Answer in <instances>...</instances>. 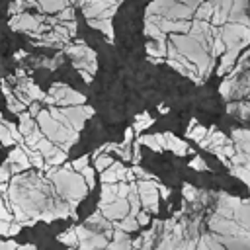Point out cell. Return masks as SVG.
Wrapping results in <instances>:
<instances>
[{
	"instance_id": "cell-1",
	"label": "cell",
	"mask_w": 250,
	"mask_h": 250,
	"mask_svg": "<svg viewBox=\"0 0 250 250\" xmlns=\"http://www.w3.org/2000/svg\"><path fill=\"white\" fill-rule=\"evenodd\" d=\"M102 215H105L107 219H125L129 215V203L127 199H115L111 205H105V207H100Z\"/></svg>"
},
{
	"instance_id": "cell-2",
	"label": "cell",
	"mask_w": 250,
	"mask_h": 250,
	"mask_svg": "<svg viewBox=\"0 0 250 250\" xmlns=\"http://www.w3.org/2000/svg\"><path fill=\"white\" fill-rule=\"evenodd\" d=\"M230 8H232L230 2H221V4L215 6L213 16H211V23H213V27L223 25V23L227 21V18H229V10H230Z\"/></svg>"
},
{
	"instance_id": "cell-3",
	"label": "cell",
	"mask_w": 250,
	"mask_h": 250,
	"mask_svg": "<svg viewBox=\"0 0 250 250\" xmlns=\"http://www.w3.org/2000/svg\"><path fill=\"white\" fill-rule=\"evenodd\" d=\"M164 141H166V148H170L174 154H186L188 152V143L180 141L172 133H164Z\"/></svg>"
},
{
	"instance_id": "cell-4",
	"label": "cell",
	"mask_w": 250,
	"mask_h": 250,
	"mask_svg": "<svg viewBox=\"0 0 250 250\" xmlns=\"http://www.w3.org/2000/svg\"><path fill=\"white\" fill-rule=\"evenodd\" d=\"M8 162L10 164H16V166H20L21 170H25V168H29L31 164H29V158H27V154L20 148V146H16L14 150H12V154L8 156Z\"/></svg>"
},
{
	"instance_id": "cell-5",
	"label": "cell",
	"mask_w": 250,
	"mask_h": 250,
	"mask_svg": "<svg viewBox=\"0 0 250 250\" xmlns=\"http://www.w3.org/2000/svg\"><path fill=\"white\" fill-rule=\"evenodd\" d=\"M238 57V49H229L225 55H223V61H221V66H219V74H225L232 68V62L236 61Z\"/></svg>"
},
{
	"instance_id": "cell-6",
	"label": "cell",
	"mask_w": 250,
	"mask_h": 250,
	"mask_svg": "<svg viewBox=\"0 0 250 250\" xmlns=\"http://www.w3.org/2000/svg\"><path fill=\"white\" fill-rule=\"evenodd\" d=\"M146 53H148V57H152L154 61H158L160 57H164V55H166V43L148 41V43H146Z\"/></svg>"
},
{
	"instance_id": "cell-7",
	"label": "cell",
	"mask_w": 250,
	"mask_h": 250,
	"mask_svg": "<svg viewBox=\"0 0 250 250\" xmlns=\"http://www.w3.org/2000/svg\"><path fill=\"white\" fill-rule=\"evenodd\" d=\"M33 129H35V123H33L31 115L29 113H21L20 115V133H21V137L25 139L27 135L33 133Z\"/></svg>"
},
{
	"instance_id": "cell-8",
	"label": "cell",
	"mask_w": 250,
	"mask_h": 250,
	"mask_svg": "<svg viewBox=\"0 0 250 250\" xmlns=\"http://www.w3.org/2000/svg\"><path fill=\"white\" fill-rule=\"evenodd\" d=\"M88 23H90L92 27H96V29H102V31L107 35V39H109V41L113 39V27H111V20H88Z\"/></svg>"
},
{
	"instance_id": "cell-9",
	"label": "cell",
	"mask_w": 250,
	"mask_h": 250,
	"mask_svg": "<svg viewBox=\"0 0 250 250\" xmlns=\"http://www.w3.org/2000/svg\"><path fill=\"white\" fill-rule=\"evenodd\" d=\"M23 94H27V98L33 100V102H41V100H45V96H47V94H45L41 88H37L33 82H27V84H25Z\"/></svg>"
},
{
	"instance_id": "cell-10",
	"label": "cell",
	"mask_w": 250,
	"mask_h": 250,
	"mask_svg": "<svg viewBox=\"0 0 250 250\" xmlns=\"http://www.w3.org/2000/svg\"><path fill=\"white\" fill-rule=\"evenodd\" d=\"M205 135H207V129H205L203 125H197L195 121H191L189 129H188V137H189V139H195L197 143H201V141L205 139Z\"/></svg>"
},
{
	"instance_id": "cell-11",
	"label": "cell",
	"mask_w": 250,
	"mask_h": 250,
	"mask_svg": "<svg viewBox=\"0 0 250 250\" xmlns=\"http://www.w3.org/2000/svg\"><path fill=\"white\" fill-rule=\"evenodd\" d=\"M152 121H154V119H152L146 111H143V113L137 115V119H135V123H133L131 129H133V131H143V129H146L148 125H152Z\"/></svg>"
},
{
	"instance_id": "cell-12",
	"label": "cell",
	"mask_w": 250,
	"mask_h": 250,
	"mask_svg": "<svg viewBox=\"0 0 250 250\" xmlns=\"http://www.w3.org/2000/svg\"><path fill=\"white\" fill-rule=\"evenodd\" d=\"M145 31H146V35L152 39V41H156V43H164V33L158 29V25H154V23H150V21H146V25H145Z\"/></svg>"
},
{
	"instance_id": "cell-13",
	"label": "cell",
	"mask_w": 250,
	"mask_h": 250,
	"mask_svg": "<svg viewBox=\"0 0 250 250\" xmlns=\"http://www.w3.org/2000/svg\"><path fill=\"white\" fill-rule=\"evenodd\" d=\"M59 242H62V244H66V246H76V244H78V238H76L74 229H70V230L59 234Z\"/></svg>"
},
{
	"instance_id": "cell-14",
	"label": "cell",
	"mask_w": 250,
	"mask_h": 250,
	"mask_svg": "<svg viewBox=\"0 0 250 250\" xmlns=\"http://www.w3.org/2000/svg\"><path fill=\"white\" fill-rule=\"evenodd\" d=\"M66 160V152H62L61 148H55V152L47 158V166H55V164H61Z\"/></svg>"
},
{
	"instance_id": "cell-15",
	"label": "cell",
	"mask_w": 250,
	"mask_h": 250,
	"mask_svg": "<svg viewBox=\"0 0 250 250\" xmlns=\"http://www.w3.org/2000/svg\"><path fill=\"white\" fill-rule=\"evenodd\" d=\"M37 6L43 8V10H49V12H57V10L68 8L70 4H66V2H41V4H37Z\"/></svg>"
},
{
	"instance_id": "cell-16",
	"label": "cell",
	"mask_w": 250,
	"mask_h": 250,
	"mask_svg": "<svg viewBox=\"0 0 250 250\" xmlns=\"http://www.w3.org/2000/svg\"><path fill=\"white\" fill-rule=\"evenodd\" d=\"M139 143H143V145H146L148 148H152V150H156V152H160V150H162L154 135H145V137H141V139H139Z\"/></svg>"
},
{
	"instance_id": "cell-17",
	"label": "cell",
	"mask_w": 250,
	"mask_h": 250,
	"mask_svg": "<svg viewBox=\"0 0 250 250\" xmlns=\"http://www.w3.org/2000/svg\"><path fill=\"white\" fill-rule=\"evenodd\" d=\"M111 164H113V160H111L109 156H98L94 166H96V170H98V172H105V170H107Z\"/></svg>"
},
{
	"instance_id": "cell-18",
	"label": "cell",
	"mask_w": 250,
	"mask_h": 250,
	"mask_svg": "<svg viewBox=\"0 0 250 250\" xmlns=\"http://www.w3.org/2000/svg\"><path fill=\"white\" fill-rule=\"evenodd\" d=\"M225 49H227V47H225L223 39H221V37L217 35V37H215V41H213V51H211V59H213V57H219V55H225Z\"/></svg>"
},
{
	"instance_id": "cell-19",
	"label": "cell",
	"mask_w": 250,
	"mask_h": 250,
	"mask_svg": "<svg viewBox=\"0 0 250 250\" xmlns=\"http://www.w3.org/2000/svg\"><path fill=\"white\" fill-rule=\"evenodd\" d=\"M82 178H84V184H88V188H94V184H96V178H94V168H90V166H86L82 172Z\"/></svg>"
},
{
	"instance_id": "cell-20",
	"label": "cell",
	"mask_w": 250,
	"mask_h": 250,
	"mask_svg": "<svg viewBox=\"0 0 250 250\" xmlns=\"http://www.w3.org/2000/svg\"><path fill=\"white\" fill-rule=\"evenodd\" d=\"M86 166H88V156H80L78 160H74V162H72V168H74V170H78V172H82Z\"/></svg>"
},
{
	"instance_id": "cell-21",
	"label": "cell",
	"mask_w": 250,
	"mask_h": 250,
	"mask_svg": "<svg viewBox=\"0 0 250 250\" xmlns=\"http://www.w3.org/2000/svg\"><path fill=\"white\" fill-rule=\"evenodd\" d=\"M182 191H184V195H186L188 199H195V195H197V189H195L193 186H189V184H186V186L182 188Z\"/></svg>"
},
{
	"instance_id": "cell-22",
	"label": "cell",
	"mask_w": 250,
	"mask_h": 250,
	"mask_svg": "<svg viewBox=\"0 0 250 250\" xmlns=\"http://www.w3.org/2000/svg\"><path fill=\"white\" fill-rule=\"evenodd\" d=\"M59 20H62V21L72 20V21H74V12H72V8H70V6H68V8H64V12H61V14H59Z\"/></svg>"
},
{
	"instance_id": "cell-23",
	"label": "cell",
	"mask_w": 250,
	"mask_h": 250,
	"mask_svg": "<svg viewBox=\"0 0 250 250\" xmlns=\"http://www.w3.org/2000/svg\"><path fill=\"white\" fill-rule=\"evenodd\" d=\"M113 242H129L127 232H123V230H115V232H113Z\"/></svg>"
},
{
	"instance_id": "cell-24",
	"label": "cell",
	"mask_w": 250,
	"mask_h": 250,
	"mask_svg": "<svg viewBox=\"0 0 250 250\" xmlns=\"http://www.w3.org/2000/svg\"><path fill=\"white\" fill-rule=\"evenodd\" d=\"M189 166H191V168H195V170H205V168H207V166H205V162H203L199 156H195V158L189 162Z\"/></svg>"
},
{
	"instance_id": "cell-25",
	"label": "cell",
	"mask_w": 250,
	"mask_h": 250,
	"mask_svg": "<svg viewBox=\"0 0 250 250\" xmlns=\"http://www.w3.org/2000/svg\"><path fill=\"white\" fill-rule=\"evenodd\" d=\"M20 230H21V225H20V223H16V225H10V229H8V236H16Z\"/></svg>"
},
{
	"instance_id": "cell-26",
	"label": "cell",
	"mask_w": 250,
	"mask_h": 250,
	"mask_svg": "<svg viewBox=\"0 0 250 250\" xmlns=\"http://www.w3.org/2000/svg\"><path fill=\"white\" fill-rule=\"evenodd\" d=\"M135 219H137V223H139V225H148V221H150L146 213H139Z\"/></svg>"
},
{
	"instance_id": "cell-27",
	"label": "cell",
	"mask_w": 250,
	"mask_h": 250,
	"mask_svg": "<svg viewBox=\"0 0 250 250\" xmlns=\"http://www.w3.org/2000/svg\"><path fill=\"white\" fill-rule=\"evenodd\" d=\"M8 176H10V172H6V168L2 166V168H0V186H2L4 182H8Z\"/></svg>"
},
{
	"instance_id": "cell-28",
	"label": "cell",
	"mask_w": 250,
	"mask_h": 250,
	"mask_svg": "<svg viewBox=\"0 0 250 250\" xmlns=\"http://www.w3.org/2000/svg\"><path fill=\"white\" fill-rule=\"evenodd\" d=\"M156 191H158V195H160V197H168V195H170V189H168V188H164V186H158V189H156Z\"/></svg>"
},
{
	"instance_id": "cell-29",
	"label": "cell",
	"mask_w": 250,
	"mask_h": 250,
	"mask_svg": "<svg viewBox=\"0 0 250 250\" xmlns=\"http://www.w3.org/2000/svg\"><path fill=\"white\" fill-rule=\"evenodd\" d=\"M8 229H10V223L0 221V234H8Z\"/></svg>"
},
{
	"instance_id": "cell-30",
	"label": "cell",
	"mask_w": 250,
	"mask_h": 250,
	"mask_svg": "<svg viewBox=\"0 0 250 250\" xmlns=\"http://www.w3.org/2000/svg\"><path fill=\"white\" fill-rule=\"evenodd\" d=\"M78 72H80V76H82V78H84V80H86V82H92V74H90V72H86V70H84V68H80V70H78Z\"/></svg>"
},
{
	"instance_id": "cell-31",
	"label": "cell",
	"mask_w": 250,
	"mask_h": 250,
	"mask_svg": "<svg viewBox=\"0 0 250 250\" xmlns=\"http://www.w3.org/2000/svg\"><path fill=\"white\" fill-rule=\"evenodd\" d=\"M18 250H37L33 244H21V246H18Z\"/></svg>"
},
{
	"instance_id": "cell-32",
	"label": "cell",
	"mask_w": 250,
	"mask_h": 250,
	"mask_svg": "<svg viewBox=\"0 0 250 250\" xmlns=\"http://www.w3.org/2000/svg\"><path fill=\"white\" fill-rule=\"evenodd\" d=\"M197 250H211V248H209V246H207V242H205V240L201 238V242H199V246H197Z\"/></svg>"
},
{
	"instance_id": "cell-33",
	"label": "cell",
	"mask_w": 250,
	"mask_h": 250,
	"mask_svg": "<svg viewBox=\"0 0 250 250\" xmlns=\"http://www.w3.org/2000/svg\"><path fill=\"white\" fill-rule=\"evenodd\" d=\"M158 111H160V113H166V111H168V107H166V105H158Z\"/></svg>"
}]
</instances>
